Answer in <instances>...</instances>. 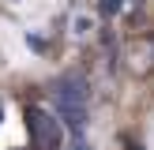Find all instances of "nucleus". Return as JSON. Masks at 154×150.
Masks as SVG:
<instances>
[{
  "label": "nucleus",
  "mask_w": 154,
  "mask_h": 150,
  "mask_svg": "<svg viewBox=\"0 0 154 150\" xmlns=\"http://www.w3.org/2000/svg\"><path fill=\"white\" fill-rule=\"evenodd\" d=\"M26 128L34 135V146L38 150H60V124L42 109H30L26 112Z\"/></svg>",
  "instance_id": "1"
},
{
  "label": "nucleus",
  "mask_w": 154,
  "mask_h": 150,
  "mask_svg": "<svg viewBox=\"0 0 154 150\" xmlns=\"http://www.w3.org/2000/svg\"><path fill=\"white\" fill-rule=\"evenodd\" d=\"M53 98H57V105H87V79L75 71L60 75L53 86Z\"/></svg>",
  "instance_id": "2"
},
{
  "label": "nucleus",
  "mask_w": 154,
  "mask_h": 150,
  "mask_svg": "<svg viewBox=\"0 0 154 150\" xmlns=\"http://www.w3.org/2000/svg\"><path fill=\"white\" fill-rule=\"evenodd\" d=\"M57 109H60V116H64L68 124L75 128V131L87 124V105H57Z\"/></svg>",
  "instance_id": "3"
},
{
  "label": "nucleus",
  "mask_w": 154,
  "mask_h": 150,
  "mask_svg": "<svg viewBox=\"0 0 154 150\" xmlns=\"http://www.w3.org/2000/svg\"><path fill=\"white\" fill-rule=\"evenodd\" d=\"M120 8H124V0H102V11L105 15H117Z\"/></svg>",
  "instance_id": "4"
},
{
  "label": "nucleus",
  "mask_w": 154,
  "mask_h": 150,
  "mask_svg": "<svg viewBox=\"0 0 154 150\" xmlns=\"http://www.w3.org/2000/svg\"><path fill=\"white\" fill-rule=\"evenodd\" d=\"M72 150H90V146H87V142L79 139V142H72Z\"/></svg>",
  "instance_id": "5"
}]
</instances>
